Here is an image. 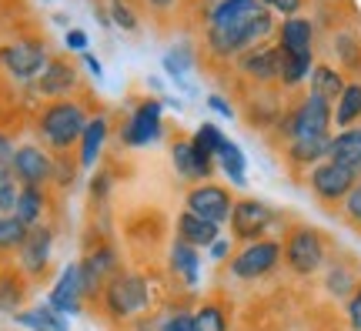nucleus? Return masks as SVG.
Segmentation results:
<instances>
[{"mask_svg": "<svg viewBox=\"0 0 361 331\" xmlns=\"http://www.w3.org/2000/svg\"><path fill=\"white\" fill-rule=\"evenodd\" d=\"M13 321L27 331H67V318L61 311H54L51 305H37V308H27V311H17Z\"/></svg>", "mask_w": 361, "mask_h": 331, "instance_id": "nucleus-27", "label": "nucleus"}, {"mask_svg": "<svg viewBox=\"0 0 361 331\" xmlns=\"http://www.w3.org/2000/svg\"><path fill=\"white\" fill-rule=\"evenodd\" d=\"M13 140L7 138V134H0V171H11L13 167Z\"/></svg>", "mask_w": 361, "mask_h": 331, "instance_id": "nucleus-45", "label": "nucleus"}, {"mask_svg": "<svg viewBox=\"0 0 361 331\" xmlns=\"http://www.w3.org/2000/svg\"><path fill=\"white\" fill-rule=\"evenodd\" d=\"M358 117H361V80H355V84H348L345 94L335 101L331 124H335L338 131H345V128H355V121H358Z\"/></svg>", "mask_w": 361, "mask_h": 331, "instance_id": "nucleus-28", "label": "nucleus"}, {"mask_svg": "<svg viewBox=\"0 0 361 331\" xmlns=\"http://www.w3.org/2000/svg\"><path fill=\"white\" fill-rule=\"evenodd\" d=\"M231 207H234V194L218 181H201L184 198V211H194L197 217H207L214 224H224L231 217Z\"/></svg>", "mask_w": 361, "mask_h": 331, "instance_id": "nucleus-10", "label": "nucleus"}, {"mask_svg": "<svg viewBox=\"0 0 361 331\" xmlns=\"http://www.w3.org/2000/svg\"><path fill=\"white\" fill-rule=\"evenodd\" d=\"M168 265H171V275L191 291L197 288V281H201V255H197V248L184 241H174L171 244V255H168Z\"/></svg>", "mask_w": 361, "mask_h": 331, "instance_id": "nucleus-23", "label": "nucleus"}, {"mask_svg": "<svg viewBox=\"0 0 361 331\" xmlns=\"http://www.w3.org/2000/svg\"><path fill=\"white\" fill-rule=\"evenodd\" d=\"M361 288V271L351 258H328L324 265V291L331 294L335 301H348L351 294Z\"/></svg>", "mask_w": 361, "mask_h": 331, "instance_id": "nucleus-19", "label": "nucleus"}, {"mask_svg": "<svg viewBox=\"0 0 361 331\" xmlns=\"http://www.w3.org/2000/svg\"><path fill=\"white\" fill-rule=\"evenodd\" d=\"M111 13H114V24L124 27V30H137V13H134V7L130 4H124V0H111Z\"/></svg>", "mask_w": 361, "mask_h": 331, "instance_id": "nucleus-40", "label": "nucleus"}, {"mask_svg": "<svg viewBox=\"0 0 361 331\" xmlns=\"http://www.w3.org/2000/svg\"><path fill=\"white\" fill-rule=\"evenodd\" d=\"M20 194V181L13 178V171H0V215H13Z\"/></svg>", "mask_w": 361, "mask_h": 331, "instance_id": "nucleus-37", "label": "nucleus"}, {"mask_svg": "<svg viewBox=\"0 0 361 331\" xmlns=\"http://www.w3.org/2000/svg\"><path fill=\"white\" fill-rule=\"evenodd\" d=\"M224 134H221V128L218 124H201V128L194 131V138H191V144H194V151L201 154V157H218V151L224 148Z\"/></svg>", "mask_w": 361, "mask_h": 331, "instance_id": "nucleus-35", "label": "nucleus"}, {"mask_svg": "<svg viewBox=\"0 0 361 331\" xmlns=\"http://www.w3.org/2000/svg\"><path fill=\"white\" fill-rule=\"evenodd\" d=\"M207 258H211V261H231V241H228V238H218V241L207 248Z\"/></svg>", "mask_w": 361, "mask_h": 331, "instance_id": "nucleus-44", "label": "nucleus"}, {"mask_svg": "<svg viewBox=\"0 0 361 331\" xmlns=\"http://www.w3.org/2000/svg\"><path fill=\"white\" fill-rule=\"evenodd\" d=\"M261 0H218V7L211 11V24L207 27H228L234 20L247 17L251 11H258Z\"/></svg>", "mask_w": 361, "mask_h": 331, "instance_id": "nucleus-32", "label": "nucleus"}, {"mask_svg": "<svg viewBox=\"0 0 361 331\" xmlns=\"http://www.w3.org/2000/svg\"><path fill=\"white\" fill-rule=\"evenodd\" d=\"M174 231H178V241L191 244V248H211V244L221 238V224L207 221V217H197L194 211H180L178 221H174Z\"/></svg>", "mask_w": 361, "mask_h": 331, "instance_id": "nucleus-22", "label": "nucleus"}, {"mask_svg": "<svg viewBox=\"0 0 361 331\" xmlns=\"http://www.w3.org/2000/svg\"><path fill=\"white\" fill-rule=\"evenodd\" d=\"M191 331H231V318H228V308L218 301H204V305L194 308L191 315Z\"/></svg>", "mask_w": 361, "mask_h": 331, "instance_id": "nucleus-30", "label": "nucleus"}, {"mask_svg": "<svg viewBox=\"0 0 361 331\" xmlns=\"http://www.w3.org/2000/svg\"><path fill=\"white\" fill-rule=\"evenodd\" d=\"M17 255H20V271L24 275H30V278L47 275L51 255H54V231L47 224H34V228L27 231V238L20 241Z\"/></svg>", "mask_w": 361, "mask_h": 331, "instance_id": "nucleus-12", "label": "nucleus"}, {"mask_svg": "<svg viewBox=\"0 0 361 331\" xmlns=\"http://www.w3.org/2000/svg\"><path fill=\"white\" fill-rule=\"evenodd\" d=\"M331 111L335 104H328L318 94H308L305 101L291 107L288 114H281L278 131L284 140H298V138H331Z\"/></svg>", "mask_w": 361, "mask_h": 331, "instance_id": "nucleus-5", "label": "nucleus"}, {"mask_svg": "<svg viewBox=\"0 0 361 331\" xmlns=\"http://www.w3.org/2000/svg\"><path fill=\"white\" fill-rule=\"evenodd\" d=\"M278 47L281 54H291V57H314V24L308 17H284L278 24Z\"/></svg>", "mask_w": 361, "mask_h": 331, "instance_id": "nucleus-17", "label": "nucleus"}, {"mask_svg": "<svg viewBox=\"0 0 361 331\" xmlns=\"http://www.w3.org/2000/svg\"><path fill=\"white\" fill-rule=\"evenodd\" d=\"M311 67H314V57H291V54H281V88H298L311 77Z\"/></svg>", "mask_w": 361, "mask_h": 331, "instance_id": "nucleus-34", "label": "nucleus"}, {"mask_svg": "<svg viewBox=\"0 0 361 331\" xmlns=\"http://www.w3.org/2000/svg\"><path fill=\"white\" fill-rule=\"evenodd\" d=\"M274 221H278V211H274L268 201H261V198H241V201H234L231 217H228L231 234L245 244L271 238Z\"/></svg>", "mask_w": 361, "mask_h": 331, "instance_id": "nucleus-7", "label": "nucleus"}, {"mask_svg": "<svg viewBox=\"0 0 361 331\" xmlns=\"http://www.w3.org/2000/svg\"><path fill=\"white\" fill-rule=\"evenodd\" d=\"M268 11L281 13V17H298L301 13V7H305V0H261Z\"/></svg>", "mask_w": 361, "mask_h": 331, "instance_id": "nucleus-42", "label": "nucleus"}, {"mask_svg": "<svg viewBox=\"0 0 361 331\" xmlns=\"http://www.w3.org/2000/svg\"><path fill=\"white\" fill-rule=\"evenodd\" d=\"M24 278L17 275V271H7V275H0V311H7V315H17V308L24 301Z\"/></svg>", "mask_w": 361, "mask_h": 331, "instance_id": "nucleus-33", "label": "nucleus"}, {"mask_svg": "<svg viewBox=\"0 0 361 331\" xmlns=\"http://www.w3.org/2000/svg\"><path fill=\"white\" fill-rule=\"evenodd\" d=\"M84 301H87V294H84V278H80V261H78V265H67L61 271V278L54 281L51 294H47V305L67 318V315H78L84 308Z\"/></svg>", "mask_w": 361, "mask_h": 331, "instance_id": "nucleus-13", "label": "nucleus"}, {"mask_svg": "<svg viewBox=\"0 0 361 331\" xmlns=\"http://www.w3.org/2000/svg\"><path fill=\"white\" fill-rule=\"evenodd\" d=\"M87 121L90 117L84 114V107L78 101H54L40 111L37 131L54 151H71L74 144H80V134L87 128Z\"/></svg>", "mask_w": 361, "mask_h": 331, "instance_id": "nucleus-4", "label": "nucleus"}, {"mask_svg": "<svg viewBox=\"0 0 361 331\" xmlns=\"http://www.w3.org/2000/svg\"><path fill=\"white\" fill-rule=\"evenodd\" d=\"M341 211H345V221H348L351 228L361 231V181L348 191V198L341 201Z\"/></svg>", "mask_w": 361, "mask_h": 331, "instance_id": "nucleus-39", "label": "nucleus"}, {"mask_svg": "<svg viewBox=\"0 0 361 331\" xmlns=\"http://www.w3.org/2000/svg\"><path fill=\"white\" fill-rule=\"evenodd\" d=\"M34 88L44 94V97H64L71 90L78 88V67L67 64L64 57H51L44 74L34 80Z\"/></svg>", "mask_w": 361, "mask_h": 331, "instance_id": "nucleus-20", "label": "nucleus"}, {"mask_svg": "<svg viewBox=\"0 0 361 331\" xmlns=\"http://www.w3.org/2000/svg\"><path fill=\"white\" fill-rule=\"evenodd\" d=\"M308 94H318V97H324L328 104H335L341 94H345V88H348V80L341 77V71L331 64H314L311 67V77H308Z\"/></svg>", "mask_w": 361, "mask_h": 331, "instance_id": "nucleus-25", "label": "nucleus"}, {"mask_svg": "<svg viewBox=\"0 0 361 331\" xmlns=\"http://www.w3.org/2000/svg\"><path fill=\"white\" fill-rule=\"evenodd\" d=\"M101 305H104V315L111 321H124L128 325V321L147 315V308H151V284L137 271H117L114 278L104 284Z\"/></svg>", "mask_w": 361, "mask_h": 331, "instance_id": "nucleus-2", "label": "nucleus"}, {"mask_svg": "<svg viewBox=\"0 0 361 331\" xmlns=\"http://www.w3.org/2000/svg\"><path fill=\"white\" fill-rule=\"evenodd\" d=\"M44 207H47V194H44V188H20V194H17V207H13V217H17V221H24L27 228H34V224H40Z\"/></svg>", "mask_w": 361, "mask_h": 331, "instance_id": "nucleus-29", "label": "nucleus"}, {"mask_svg": "<svg viewBox=\"0 0 361 331\" xmlns=\"http://www.w3.org/2000/svg\"><path fill=\"white\" fill-rule=\"evenodd\" d=\"M274 34H278V17L261 4L258 11H251L247 17H241V20H234L228 27H207V51L214 57L231 61V57L247 54L251 47L268 44Z\"/></svg>", "mask_w": 361, "mask_h": 331, "instance_id": "nucleus-1", "label": "nucleus"}, {"mask_svg": "<svg viewBox=\"0 0 361 331\" xmlns=\"http://www.w3.org/2000/svg\"><path fill=\"white\" fill-rule=\"evenodd\" d=\"M64 40L71 51H87V34H84V30H67Z\"/></svg>", "mask_w": 361, "mask_h": 331, "instance_id": "nucleus-47", "label": "nucleus"}, {"mask_svg": "<svg viewBox=\"0 0 361 331\" xmlns=\"http://www.w3.org/2000/svg\"><path fill=\"white\" fill-rule=\"evenodd\" d=\"M121 138L128 148H144V144H154L161 138V104L157 101H144L134 107L130 121L124 124Z\"/></svg>", "mask_w": 361, "mask_h": 331, "instance_id": "nucleus-15", "label": "nucleus"}, {"mask_svg": "<svg viewBox=\"0 0 361 331\" xmlns=\"http://www.w3.org/2000/svg\"><path fill=\"white\" fill-rule=\"evenodd\" d=\"M124 331H157V315H141V318L128 321Z\"/></svg>", "mask_w": 361, "mask_h": 331, "instance_id": "nucleus-46", "label": "nucleus"}, {"mask_svg": "<svg viewBox=\"0 0 361 331\" xmlns=\"http://www.w3.org/2000/svg\"><path fill=\"white\" fill-rule=\"evenodd\" d=\"M345 318H348L351 331H361V288L345 301Z\"/></svg>", "mask_w": 361, "mask_h": 331, "instance_id": "nucleus-43", "label": "nucleus"}, {"mask_svg": "<svg viewBox=\"0 0 361 331\" xmlns=\"http://www.w3.org/2000/svg\"><path fill=\"white\" fill-rule=\"evenodd\" d=\"M178 0H147V7H154V11H171Z\"/></svg>", "mask_w": 361, "mask_h": 331, "instance_id": "nucleus-51", "label": "nucleus"}, {"mask_svg": "<svg viewBox=\"0 0 361 331\" xmlns=\"http://www.w3.org/2000/svg\"><path fill=\"white\" fill-rule=\"evenodd\" d=\"M47 51L37 40H13L0 47V67L13 77V80H37L47 67Z\"/></svg>", "mask_w": 361, "mask_h": 331, "instance_id": "nucleus-8", "label": "nucleus"}, {"mask_svg": "<svg viewBox=\"0 0 361 331\" xmlns=\"http://www.w3.org/2000/svg\"><path fill=\"white\" fill-rule=\"evenodd\" d=\"M355 184H358V178H355L351 171H345L341 164L328 161V157L308 171V191L322 204H341Z\"/></svg>", "mask_w": 361, "mask_h": 331, "instance_id": "nucleus-9", "label": "nucleus"}, {"mask_svg": "<svg viewBox=\"0 0 361 331\" xmlns=\"http://www.w3.org/2000/svg\"><path fill=\"white\" fill-rule=\"evenodd\" d=\"M171 164L178 171V178L188 181L191 188L214 174V161H211V157H201V154L194 151L191 140H174V144H171Z\"/></svg>", "mask_w": 361, "mask_h": 331, "instance_id": "nucleus-18", "label": "nucleus"}, {"mask_svg": "<svg viewBox=\"0 0 361 331\" xmlns=\"http://www.w3.org/2000/svg\"><path fill=\"white\" fill-rule=\"evenodd\" d=\"M13 178L20 181V188H44L54 181V157L40 151L37 144H20L13 151Z\"/></svg>", "mask_w": 361, "mask_h": 331, "instance_id": "nucleus-11", "label": "nucleus"}, {"mask_svg": "<svg viewBox=\"0 0 361 331\" xmlns=\"http://www.w3.org/2000/svg\"><path fill=\"white\" fill-rule=\"evenodd\" d=\"M214 164L224 171V178H231L234 184H245L247 181V161H245V151L234 144V140H224V148L218 151Z\"/></svg>", "mask_w": 361, "mask_h": 331, "instance_id": "nucleus-31", "label": "nucleus"}, {"mask_svg": "<svg viewBox=\"0 0 361 331\" xmlns=\"http://www.w3.org/2000/svg\"><path fill=\"white\" fill-rule=\"evenodd\" d=\"M278 265H284V255H281V241L278 238H261V241H251L245 244L241 251H234L228 267L238 281H261L274 275Z\"/></svg>", "mask_w": 361, "mask_h": 331, "instance_id": "nucleus-6", "label": "nucleus"}, {"mask_svg": "<svg viewBox=\"0 0 361 331\" xmlns=\"http://www.w3.org/2000/svg\"><path fill=\"white\" fill-rule=\"evenodd\" d=\"M328 161L341 164L361 181V128H345L331 134L328 144Z\"/></svg>", "mask_w": 361, "mask_h": 331, "instance_id": "nucleus-21", "label": "nucleus"}, {"mask_svg": "<svg viewBox=\"0 0 361 331\" xmlns=\"http://www.w3.org/2000/svg\"><path fill=\"white\" fill-rule=\"evenodd\" d=\"M328 144L331 138H298V140H288L284 144V157H288V164L295 167H314L322 164L324 157H328Z\"/></svg>", "mask_w": 361, "mask_h": 331, "instance_id": "nucleus-24", "label": "nucleus"}, {"mask_svg": "<svg viewBox=\"0 0 361 331\" xmlns=\"http://www.w3.org/2000/svg\"><path fill=\"white\" fill-rule=\"evenodd\" d=\"M117 275V255H114V248H94L84 261H80V278H84V294H87V301L90 298H101L104 291V284L114 278Z\"/></svg>", "mask_w": 361, "mask_h": 331, "instance_id": "nucleus-16", "label": "nucleus"}, {"mask_svg": "<svg viewBox=\"0 0 361 331\" xmlns=\"http://www.w3.org/2000/svg\"><path fill=\"white\" fill-rule=\"evenodd\" d=\"M207 104H211V107H214L221 117H234V107L224 101V97H218V94H214V97H207Z\"/></svg>", "mask_w": 361, "mask_h": 331, "instance_id": "nucleus-48", "label": "nucleus"}, {"mask_svg": "<svg viewBox=\"0 0 361 331\" xmlns=\"http://www.w3.org/2000/svg\"><path fill=\"white\" fill-rule=\"evenodd\" d=\"M157 331H191V315H188V311L157 315Z\"/></svg>", "mask_w": 361, "mask_h": 331, "instance_id": "nucleus-41", "label": "nucleus"}, {"mask_svg": "<svg viewBox=\"0 0 361 331\" xmlns=\"http://www.w3.org/2000/svg\"><path fill=\"white\" fill-rule=\"evenodd\" d=\"M84 64L90 67V74H94V77H101V61H97V57H90V54H84Z\"/></svg>", "mask_w": 361, "mask_h": 331, "instance_id": "nucleus-50", "label": "nucleus"}, {"mask_svg": "<svg viewBox=\"0 0 361 331\" xmlns=\"http://www.w3.org/2000/svg\"><path fill=\"white\" fill-rule=\"evenodd\" d=\"M335 54L341 57V64H345V67H358L361 44L351 37V34H338V37H335Z\"/></svg>", "mask_w": 361, "mask_h": 331, "instance_id": "nucleus-38", "label": "nucleus"}, {"mask_svg": "<svg viewBox=\"0 0 361 331\" xmlns=\"http://www.w3.org/2000/svg\"><path fill=\"white\" fill-rule=\"evenodd\" d=\"M281 255H284V265H288L291 275L311 278V275L324 271V265H328V241H324V234L318 228L295 224V228L284 234Z\"/></svg>", "mask_w": 361, "mask_h": 331, "instance_id": "nucleus-3", "label": "nucleus"}, {"mask_svg": "<svg viewBox=\"0 0 361 331\" xmlns=\"http://www.w3.org/2000/svg\"><path fill=\"white\" fill-rule=\"evenodd\" d=\"M104 144H107V121L104 117H90L84 134H80V154H78V164L80 167H94L97 157H101Z\"/></svg>", "mask_w": 361, "mask_h": 331, "instance_id": "nucleus-26", "label": "nucleus"}, {"mask_svg": "<svg viewBox=\"0 0 361 331\" xmlns=\"http://www.w3.org/2000/svg\"><path fill=\"white\" fill-rule=\"evenodd\" d=\"M238 71L255 80V84H274L281 77V47L278 44H261L238 57Z\"/></svg>", "mask_w": 361, "mask_h": 331, "instance_id": "nucleus-14", "label": "nucleus"}, {"mask_svg": "<svg viewBox=\"0 0 361 331\" xmlns=\"http://www.w3.org/2000/svg\"><path fill=\"white\" fill-rule=\"evenodd\" d=\"M27 224L17 221L13 215H0V251H11V248H20V241L27 238Z\"/></svg>", "mask_w": 361, "mask_h": 331, "instance_id": "nucleus-36", "label": "nucleus"}, {"mask_svg": "<svg viewBox=\"0 0 361 331\" xmlns=\"http://www.w3.org/2000/svg\"><path fill=\"white\" fill-rule=\"evenodd\" d=\"M107 188H111V181H107V174H97V178H94V198H101V194H107Z\"/></svg>", "mask_w": 361, "mask_h": 331, "instance_id": "nucleus-49", "label": "nucleus"}]
</instances>
